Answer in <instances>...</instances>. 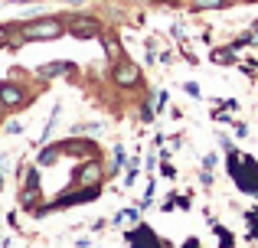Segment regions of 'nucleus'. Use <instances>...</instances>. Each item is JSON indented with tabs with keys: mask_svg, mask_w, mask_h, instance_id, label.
<instances>
[{
	"mask_svg": "<svg viewBox=\"0 0 258 248\" xmlns=\"http://www.w3.org/2000/svg\"><path fill=\"white\" fill-rule=\"evenodd\" d=\"M229 177L239 183L242 193H252V196H258V167L248 157H239L235 150H229Z\"/></svg>",
	"mask_w": 258,
	"mask_h": 248,
	"instance_id": "obj_2",
	"label": "nucleus"
},
{
	"mask_svg": "<svg viewBox=\"0 0 258 248\" xmlns=\"http://www.w3.org/2000/svg\"><path fill=\"white\" fill-rule=\"evenodd\" d=\"M189 7L193 10H222V7H229V0H189Z\"/></svg>",
	"mask_w": 258,
	"mask_h": 248,
	"instance_id": "obj_9",
	"label": "nucleus"
},
{
	"mask_svg": "<svg viewBox=\"0 0 258 248\" xmlns=\"http://www.w3.org/2000/svg\"><path fill=\"white\" fill-rule=\"evenodd\" d=\"M127 242H131V248H164V242L147 225H138L134 232H127Z\"/></svg>",
	"mask_w": 258,
	"mask_h": 248,
	"instance_id": "obj_7",
	"label": "nucleus"
},
{
	"mask_svg": "<svg viewBox=\"0 0 258 248\" xmlns=\"http://www.w3.org/2000/svg\"><path fill=\"white\" fill-rule=\"evenodd\" d=\"M62 30H66V20L39 17V20H33V23L20 26V39H23V43H46V39H59Z\"/></svg>",
	"mask_w": 258,
	"mask_h": 248,
	"instance_id": "obj_1",
	"label": "nucleus"
},
{
	"mask_svg": "<svg viewBox=\"0 0 258 248\" xmlns=\"http://www.w3.org/2000/svg\"><path fill=\"white\" fill-rule=\"evenodd\" d=\"M183 89H186V95H189V98H200V85H196V82H186Z\"/></svg>",
	"mask_w": 258,
	"mask_h": 248,
	"instance_id": "obj_15",
	"label": "nucleus"
},
{
	"mask_svg": "<svg viewBox=\"0 0 258 248\" xmlns=\"http://www.w3.org/2000/svg\"><path fill=\"white\" fill-rule=\"evenodd\" d=\"M138 219H141V209H124V212H118L114 222H134V225H138Z\"/></svg>",
	"mask_w": 258,
	"mask_h": 248,
	"instance_id": "obj_12",
	"label": "nucleus"
},
{
	"mask_svg": "<svg viewBox=\"0 0 258 248\" xmlns=\"http://www.w3.org/2000/svg\"><path fill=\"white\" fill-rule=\"evenodd\" d=\"M66 30L79 39H92V36H101V23L95 17H69L66 20Z\"/></svg>",
	"mask_w": 258,
	"mask_h": 248,
	"instance_id": "obj_3",
	"label": "nucleus"
},
{
	"mask_svg": "<svg viewBox=\"0 0 258 248\" xmlns=\"http://www.w3.org/2000/svg\"><path fill=\"white\" fill-rule=\"evenodd\" d=\"M62 4H76V7H79V4H82V0H62Z\"/></svg>",
	"mask_w": 258,
	"mask_h": 248,
	"instance_id": "obj_20",
	"label": "nucleus"
},
{
	"mask_svg": "<svg viewBox=\"0 0 258 248\" xmlns=\"http://www.w3.org/2000/svg\"><path fill=\"white\" fill-rule=\"evenodd\" d=\"M20 131H23V124H20V121H10V124H7V134H20Z\"/></svg>",
	"mask_w": 258,
	"mask_h": 248,
	"instance_id": "obj_17",
	"label": "nucleus"
},
{
	"mask_svg": "<svg viewBox=\"0 0 258 248\" xmlns=\"http://www.w3.org/2000/svg\"><path fill=\"white\" fill-rule=\"evenodd\" d=\"M213 59H216L219 65H232V62H235V59H232V52H229V49H222V52H213Z\"/></svg>",
	"mask_w": 258,
	"mask_h": 248,
	"instance_id": "obj_14",
	"label": "nucleus"
},
{
	"mask_svg": "<svg viewBox=\"0 0 258 248\" xmlns=\"http://www.w3.org/2000/svg\"><path fill=\"white\" fill-rule=\"evenodd\" d=\"M111 82L118 85V89H134V85L141 82V69L134 62H127V59H118V65H114V72H111Z\"/></svg>",
	"mask_w": 258,
	"mask_h": 248,
	"instance_id": "obj_4",
	"label": "nucleus"
},
{
	"mask_svg": "<svg viewBox=\"0 0 258 248\" xmlns=\"http://www.w3.org/2000/svg\"><path fill=\"white\" fill-rule=\"evenodd\" d=\"M101 43H105V52H111V56H121V46L114 36H101Z\"/></svg>",
	"mask_w": 258,
	"mask_h": 248,
	"instance_id": "obj_13",
	"label": "nucleus"
},
{
	"mask_svg": "<svg viewBox=\"0 0 258 248\" xmlns=\"http://www.w3.org/2000/svg\"><path fill=\"white\" fill-rule=\"evenodd\" d=\"M101 177H105V167H101L98 160H85V163L76 170V180H79L82 186H98Z\"/></svg>",
	"mask_w": 258,
	"mask_h": 248,
	"instance_id": "obj_6",
	"label": "nucleus"
},
{
	"mask_svg": "<svg viewBox=\"0 0 258 248\" xmlns=\"http://www.w3.org/2000/svg\"><path fill=\"white\" fill-rule=\"evenodd\" d=\"M121 167H124V147H114V160H111V167H108V177H118Z\"/></svg>",
	"mask_w": 258,
	"mask_h": 248,
	"instance_id": "obj_10",
	"label": "nucleus"
},
{
	"mask_svg": "<svg viewBox=\"0 0 258 248\" xmlns=\"http://www.w3.org/2000/svg\"><path fill=\"white\" fill-rule=\"evenodd\" d=\"M0 102H4L7 108H23V105L30 102V89H23V85H17V82H0Z\"/></svg>",
	"mask_w": 258,
	"mask_h": 248,
	"instance_id": "obj_5",
	"label": "nucleus"
},
{
	"mask_svg": "<svg viewBox=\"0 0 258 248\" xmlns=\"http://www.w3.org/2000/svg\"><path fill=\"white\" fill-rule=\"evenodd\" d=\"M0 111H7V105H4V102H0Z\"/></svg>",
	"mask_w": 258,
	"mask_h": 248,
	"instance_id": "obj_22",
	"label": "nucleus"
},
{
	"mask_svg": "<svg viewBox=\"0 0 258 248\" xmlns=\"http://www.w3.org/2000/svg\"><path fill=\"white\" fill-rule=\"evenodd\" d=\"M183 248H200V242H196V238H189V242L183 245Z\"/></svg>",
	"mask_w": 258,
	"mask_h": 248,
	"instance_id": "obj_18",
	"label": "nucleus"
},
{
	"mask_svg": "<svg viewBox=\"0 0 258 248\" xmlns=\"http://www.w3.org/2000/svg\"><path fill=\"white\" fill-rule=\"evenodd\" d=\"M56 157H59V147H46V150L39 153V160H36V163H39V167H49Z\"/></svg>",
	"mask_w": 258,
	"mask_h": 248,
	"instance_id": "obj_11",
	"label": "nucleus"
},
{
	"mask_svg": "<svg viewBox=\"0 0 258 248\" xmlns=\"http://www.w3.org/2000/svg\"><path fill=\"white\" fill-rule=\"evenodd\" d=\"M66 72H72V62H52V65H43V69H39V75H43V78H56V75H66Z\"/></svg>",
	"mask_w": 258,
	"mask_h": 248,
	"instance_id": "obj_8",
	"label": "nucleus"
},
{
	"mask_svg": "<svg viewBox=\"0 0 258 248\" xmlns=\"http://www.w3.org/2000/svg\"><path fill=\"white\" fill-rule=\"evenodd\" d=\"M216 163H219V160H216V153H206V157H203V167H206V170H213Z\"/></svg>",
	"mask_w": 258,
	"mask_h": 248,
	"instance_id": "obj_16",
	"label": "nucleus"
},
{
	"mask_svg": "<svg viewBox=\"0 0 258 248\" xmlns=\"http://www.w3.org/2000/svg\"><path fill=\"white\" fill-rule=\"evenodd\" d=\"M0 46H4V30H0Z\"/></svg>",
	"mask_w": 258,
	"mask_h": 248,
	"instance_id": "obj_21",
	"label": "nucleus"
},
{
	"mask_svg": "<svg viewBox=\"0 0 258 248\" xmlns=\"http://www.w3.org/2000/svg\"><path fill=\"white\" fill-rule=\"evenodd\" d=\"M0 190H4V167H0Z\"/></svg>",
	"mask_w": 258,
	"mask_h": 248,
	"instance_id": "obj_19",
	"label": "nucleus"
}]
</instances>
